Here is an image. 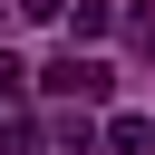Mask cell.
Masks as SVG:
<instances>
[{
    "label": "cell",
    "mask_w": 155,
    "mask_h": 155,
    "mask_svg": "<svg viewBox=\"0 0 155 155\" xmlns=\"http://www.w3.org/2000/svg\"><path fill=\"white\" fill-rule=\"evenodd\" d=\"M126 39H136V58L155 68V10H136V19H126Z\"/></svg>",
    "instance_id": "obj_5"
},
{
    "label": "cell",
    "mask_w": 155,
    "mask_h": 155,
    "mask_svg": "<svg viewBox=\"0 0 155 155\" xmlns=\"http://www.w3.org/2000/svg\"><path fill=\"white\" fill-rule=\"evenodd\" d=\"M107 155H155V116H107Z\"/></svg>",
    "instance_id": "obj_2"
},
{
    "label": "cell",
    "mask_w": 155,
    "mask_h": 155,
    "mask_svg": "<svg viewBox=\"0 0 155 155\" xmlns=\"http://www.w3.org/2000/svg\"><path fill=\"white\" fill-rule=\"evenodd\" d=\"M107 145V126H87V116H58V155H97Z\"/></svg>",
    "instance_id": "obj_4"
},
{
    "label": "cell",
    "mask_w": 155,
    "mask_h": 155,
    "mask_svg": "<svg viewBox=\"0 0 155 155\" xmlns=\"http://www.w3.org/2000/svg\"><path fill=\"white\" fill-rule=\"evenodd\" d=\"M19 87H29V68H19L10 48H0V97H19Z\"/></svg>",
    "instance_id": "obj_6"
},
{
    "label": "cell",
    "mask_w": 155,
    "mask_h": 155,
    "mask_svg": "<svg viewBox=\"0 0 155 155\" xmlns=\"http://www.w3.org/2000/svg\"><path fill=\"white\" fill-rule=\"evenodd\" d=\"M39 87H48V97H87V107H97V97L116 87V68H107V58H78V48H68V58H48V68H39Z\"/></svg>",
    "instance_id": "obj_1"
},
{
    "label": "cell",
    "mask_w": 155,
    "mask_h": 155,
    "mask_svg": "<svg viewBox=\"0 0 155 155\" xmlns=\"http://www.w3.org/2000/svg\"><path fill=\"white\" fill-rule=\"evenodd\" d=\"M116 29V0H68V39H107Z\"/></svg>",
    "instance_id": "obj_3"
}]
</instances>
